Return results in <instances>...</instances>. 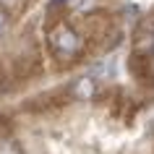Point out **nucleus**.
Masks as SVG:
<instances>
[{"label":"nucleus","mask_w":154,"mask_h":154,"mask_svg":"<svg viewBox=\"0 0 154 154\" xmlns=\"http://www.w3.org/2000/svg\"><path fill=\"white\" fill-rule=\"evenodd\" d=\"M50 45H52V52H55L60 60H73V57L81 52V37L73 32L71 26H63V24L52 29Z\"/></svg>","instance_id":"1"},{"label":"nucleus","mask_w":154,"mask_h":154,"mask_svg":"<svg viewBox=\"0 0 154 154\" xmlns=\"http://www.w3.org/2000/svg\"><path fill=\"white\" fill-rule=\"evenodd\" d=\"M133 52L152 57V52H154V24L152 21H141L133 29Z\"/></svg>","instance_id":"2"},{"label":"nucleus","mask_w":154,"mask_h":154,"mask_svg":"<svg viewBox=\"0 0 154 154\" xmlns=\"http://www.w3.org/2000/svg\"><path fill=\"white\" fill-rule=\"evenodd\" d=\"M110 29H112V26H110V16H107V13H91V16L86 18V32H89L97 42H102V45L107 42Z\"/></svg>","instance_id":"3"},{"label":"nucleus","mask_w":154,"mask_h":154,"mask_svg":"<svg viewBox=\"0 0 154 154\" xmlns=\"http://www.w3.org/2000/svg\"><path fill=\"white\" fill-rule=\"evenodd\" d=\"M71 97V91H47V94H39V97H34L26 102V107L29 110H50V107H60V102H65V99Z\"/></svg>","instance_id":"4"},{"label":"nucleus","mask_w":154,"mask_h":154,"mask_svg":"<svg viewBox=\"0 0 154 154\" xmlns=\"http://www.w3.org/2000/svg\"><path fill=\"white\" fill-rule=\"evenodd\" d=\"M128 73L138 84H146V79H154L152 76V65H149V57L136 55V52H131V57H128Z\"/></svg>","instance_id":"5"},{"label":"nucleus","mask_w":154,"mask_h":154,"mask_svg":"<svg viewBox=\"0 0 154 154\" xmlns=\"http://www.w3.org/2000/svg\"><path fill=\"white\" fill-rule=\"evenodd\" d=\"M32 73H37V60H29V57H16L13 76H16V79H29Z\"/></svg>","instance_id":"6"},{"label":"nucleus","mask_w":154,"mask_h":154,"mask_svg":"<svg viewBox=\"0 0 154 154\" xmlns=\"http://www.w3.org/2000/svg\"><path fill=\"white\" fill-rule=\"evenodd\" d=\"M94 91H97V89H94V81L86 76V79H79V81L73 84L71 94H73V97H91Z\"/></svg>","instance_id":"7"},{"label":"nucleus","mask_w":154,"mask_h":154,"mask_svg":"<svg viewBox=\"0 0 154 154\" xmlns=\"http://www.w3.org/2000/svg\"><path fill=\"white\" fill-rule=\"evenodd\" d=\"M0 154H24V146L18 144V141H5V144L0 146Z\"/></svg>","instance_id":"8"},{"label":"nucleus","mask_w":154,"mask_h":154,"mask_svg":"<svg viewBox=\"0 0 154 154\" xmlns=\"http://www.w3.org/2000/svg\"><path fill=\"white\" fill-rule=\"evenodd\" d=\"M94 3H97V0H71V5L76 11H91V8H94Z\"/></svg>","instance_id":"9"},{"label":"nucleus","mask_w":154,"mask_h":154,"mask_svg":"<svg viewBox=\"0 0 154 154\" xmlns=\"http://www.w3.org/2000/svg\"><path fill=\"white\" fill-rule=\"evenodd\" d=\"M5 32H8V13L0 8V37H3Z\"/></svg>","instance_id":"10"},{"label":"nucleus","mask_w":154,"mask_h":154,"mask_svg":"<svg viewBox=\"0 0 154 154\" xmlns=\"http://www.w3.org/2000/svg\"><path fill=\"white\" fill-rule=\"evenodd\" d=\"M0 3H3V5H13L16 0H0Z\"/></svg>","instance_id":"11"}]
</instances>
